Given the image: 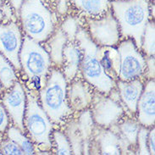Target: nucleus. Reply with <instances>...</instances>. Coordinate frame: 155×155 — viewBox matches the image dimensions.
Returning a JSON list of instances; mask_svg holds the SVG:
<instances>
[{"instance_id":"2","label":"nucleus","mask_w":155,"mask_h":155,"mask_svg":"<svg viewBox=\"0 0 155 155\" xmlns=\"http://www.w3.org/2000/svg\"><path fill=\"white\" fill-rule=\"evenodd\" d=\"M76 42L81 52V67L84 79L97 92L109 94L115 87L116 81L105 74L97 57V46L93 42L86 30L80 27Z\"/></svg>"},{"instance_id":"14","label":"nucleus","mask_w":155,"mask_h":155,"mask_svg":"<svg viewBox=\"0 0 155 155\" xmlns=\"http://www.w3.org/2000/svg\"><path fill=\"white\" fill-rule=\"evenodd\" d=\"M115 86L117 87L118 96L122 104L126 107L130 114H136L139 97L143 90L142 81L140 78L129 81L118 80Z\"/></svg>"},{"instance_id":"16","label":"nucleus","mask_w":155,"mask_h":155,"mask_svg":"<svg viewBox=\"0 0 155 155\" xmlns=\"http://www.w3.org/2000/svg\"><path fill=\"white\" fill-rule=\"evenodd\" d=\"M140 126H141L138 121H135L132 119H126V120H123L119 125L116 124L112 126L115 128V130L111 129V130L117 135L120 139L122 153L130 152V148H137V135Z\"/></svg>"},{"instance_id":"22","label":"nucleus","mask_w":155,"mask_h":155,"mask_svg":"<svg viewBox=\"0 0 155 155\" xmlns=\"http://www.w3.org/2000/svg\"><path fill=\"white\" fill-rule=\"evenodd\" d=\"M16 81L17 76L12 64L0 54V83L2 87L8 89Z\"/></svg>"},{"instance_id":"13","label":"nucleus","mask_w":155,"mask_h":155,"mask_svg":"<svg viewBox=\"0 0 155 155\" xmlns=\"http://www.w3.org/2000/svg\"><path fill=\"white\" fill-rule=\"evenodd\" d=\"M93 93L91 85L81 81H73L67 87L68 103L72 110L81 112L92 104Z\"/></svg>"},{"instance_id":"3","label":"nucleus","mask_w":155,"mask_h":155,"mask_svg":"<svg viewBox=\"0 0 155 155\" xmlns=\"http://www.w3.org/2000/svg\"><path fill=\"white\" fill-rule=\"evenodd\" d=\"M67 81L60 70L49 73L44 87L40 90V104L52 122L59 124L71 114L67 98Z\"/></svg>"},{"instance_id":"15","label":"nucleus","mask_w":155,"mask_h":155,"mask_svg":"<svg viewBox=\"0 0 155 155\" xmlns=\"http://www.w3.org/2000/svg\"><path fill=\"white\" fill-rule=\"evenodd\" d=\"M81 52L77 42H70L64 48L62 66L63 74L67 82H71L76 78L77 72L81 67Z\"/></svg>"},{"instance_id":"33","label":"nucleus","mask_w":155,"mask_h":155,"mask_svg":"<svg viewBox=\"0 0 155 155\" xmlns=\"http://www.w3.org/2000/svg\"><path fill=\"white\" fill-rule=\"evenodd\" d=\"M155 132L154 128L151 127V130L148 132V139H147V146L150 154H154V147H155Z\"/></svg>"},{"instance_id":"17","label":"nucleus","mask_w":155,"mask_h":155,"mask_svg":"<svg viewBox=\"0 0 155 155\" xmlns=\"http://www.w3.org/2000/svg\"><path fill=\"white\" fill-rule=\"evenodd\" d=\"M97 153L101 154H120L121 145L118 136L112 130L99 126V130H94Z\"/></svg>"},{"instance_id":"23","label":"nucleus","mask_w":155,"mask_h":155,"mask_svg":"<svg viewBox=\"0 0 155 155\" xmlns=\"http://www.w3.org/2000/svg\"><path fill=\"white\" fill-rule=\"evenodd\" d=\"M8 137L10 140L16 143L21 147L24 154H33L35 153L33 143L27 138L16 126L10 127L8 130Z\"/></svg>"},{"instance_id":"26","label":"nucleus","mask_w":155,"mask_h":155,"mask_svg":"<svg viewBox=\"0 0 155 155\" xmlns=\"http://www.w3.org/2000/svg\"><path fill=\"white\" fill-rule=\"evenodd\" d=\"M53 137L54 140L56 152L58 154H71V143L69 142L66 135L64 134L61 131L55 130L53 133Z\"/></svg>"},{"instance_id":"9","label":"nucleus","mask_w":155,"mask_h":155,"mask_svg":"<svg viewBox=\"0 0 155 155\" xmlns=\"http://www.w3.org/2000/svg\"><path fill=\"white\" fill-rule=\"evenodd\" d=\"M91 105L93 122L106 129L118 124L124 114V109L119 102L99 92L94 93Z\"/></svg>"},{"instance_id":"30","label":"nucleus","mask_w":155,"mask_h":155,"mask_svg":"<svg viewBox=\"0 0 155 155\" xmlns=\"http://www.w3.org/2000/svg\"><path fill=\"white\" fill-rule=\"evenodd\" d=\"M144 76H147L148 80L154 78V56H147Z\"/></svg>"},{"instance_id":"27","label":"nucleus","mask_w":155,"mask_h":155,"mask_svg":"<svg viewBox=\"0 0 155 155\" xmlns=\"http://www.w3.org/2000/svg\"><path fill=\"white\" fill-rule=\"evenodd\" d=\"M80 28V25L76 18L72 16L67 17L62 24L61 30L65 34L68 41L70 42H76V34Z\"/></svg>"},{"instance_id":"21","label":"nucleus","mask_w":155,"mask_h":155,"mask_svg":"<svg viewBox=\"0 0 155 155\" xmlns=\"http://www.w3.org/2000/svg\"><path fill=\"white\" fill-rule=\"evenodd\" d=\"M76 123H77V126H78V129L82 138L83 147H88L90 138L91 137H92V132H93L92 125L94 123L91 112L87 109L81 111V114H80L79 119Z\"/></svg>"},{"instance_id":"10","label":"nucleus","mask_w":155,"mask_h":155,"mask_svg":"<svg viewBox=\"0 0 155 155\" xmlns=\"http://www.w3.org/2000/svg\"><path fill=\"white\" fill-rule=\"evenodd\" d=\"M22 36L19 25L15 21L0 25V54L8 59L15 70L21 69L20 52Z\"/></svg>"},{"instance_id":"28","label":"nucleus","mask_w":155,"mask_h":155,"mask_svg":"<svg viewBox=\"0 0 155 155\" xmlns=\"http://www.w3.org/2000/svg\"><path fill=\"white\" fill-rule=\"evenodd\" d=\"M148 132L149 130L147 127L141 126L137 135V149L139 154H150L147 146V139H148Z\"/></svg>"},{"instance_id":"20","label":"nucleus","mask_w":155,"mask_h":155,"mask_svg":"<svg viewBox=\"0 0 155 155\" xmlns=\"http://www.w3.org/2000/svg\"><path fill=\"white\" fill-rule=\"evenodd\" d=\"M68 39L61 29L55 31L49 37L48 42V49L49 51L51 61L58 67L62 66L63 62V50Z\"/></svg>"},{"instance_id":"24","label":"nucleus","mask_w":155,"mask_h":155,"mask_svg":"<svg viewBox=\"0 0 155 155\" xmlns=\"http://www.w3.org/2000/svg\"><path fill=\"white\" fill-rule=\"evenodd\" d=\"M67 137L71 143L72 153L81 154L83 153V143L82 138L80 133L76 121L71 122L67 128Z\"/></svg>"},{"instance_id":"12","label":"nucleus","mask_w":155,"mask_h":155,"mask_svg":"<svg viewBox=\"0 0 155 155\" xmlns=\"http://www.w3.org/2000/svg\"><path fill=\"white\" fill-rule=\"evenodd\" d=\"M137 121L141 126L151 128L155 122V83L154 80L147 81L139 97L137 106Z\"/></svg>"},{"instance_id":"25","label":"nucleus","mask_w":155,"mask_h":155,"mask_svg":"<svg viewBox=\"0 0 155 155\" xmlns=\"http://www.w3.org/2000/svg\"><path fill=\"white\" fill-rule=\"evenodd\" d=\"M154 21H149L147 22L143 33L141 47V49H143L145 54L147 56H154Z\"/></svg>"},{"instance_id":"5","label":"nucleus","mask_w":155,"mask_h":155,"mask_svg":"<svg viewBox=\"0 0 155 155\" xmlns=\"http://www.w3.org/2000/svg\"><path fill=\"white\" fill-rule=\"evenodd\" d=\"M26 93L24 124L31 142L42 151H48L52 147L51 134L53 126L50 119L42 109L35 90L25 89Z\"/></svg>"},{"instance_id":"6","label":"nucleus","mask_w":155,"mask_h":155,"mask_svg":"<svg viewBox=\"0 0 155 155\" xmlns=\"http://www.w3.org/2000/svg\"><path fill=\"white\" fill-rule=\"evenodd\" d=\"M19 15L26 36L36 42L46 41L54 31L52 15L41 0H24Z\"/></svg>"},{"instance_id":"35","label":"nucleus","mask_w":155,"mask_h":155,"mask_svg":"<svg viewBox=\"0 0 155 155\" xmlns=\"http://www.w3.org/2000/svg\"><path fill=\"white\" fill-rule=\"evenodd\" d=\"M2 5H3V1L0 0V21H2L4 18H3V15H2V11H1V8H2Z\"/></svg>"},{"instance_id":"4","label":"nucleus","mask_w":155,"mask_h":155,"mask_svg":"<svg viewBox=\"0 0 155 155\" xmlns=\"http://www.w3.org/2000/svg\"><path fill=\"white\" fill-rule=\"evenodd\" d=\"M51 59L48 53L39 42L25 36L20 52V63L32 90L40 91L49 76Z\"/></svg>"},{"instance_id":"29","label":"nucleus","mask_w":155,"mask_h":155,"mask_svg":"<svg viewBox=\"0 0 155 155\" xmlns=\"http://www.w3.org/2000/svg\"><path fill=\"white\" fill-rule=\"evenodd\" d=\"M1 152L4 154H24L21 148L12 140L8 139L1 146Z\"/></svg>"},{"instance_id":"32","label":"nucleus","mask_w":155,"mask_h":155,"mask_svg":"<svg viewBox=\"0 0 155 155\" xmlns=\"http://www.w3.org/2000/svg\"><path fill=\"white\" fill-rule=\"evenodd\" d=\"M1 11H2V15H3V18H5L6 20L8 21H14V14H13V8L10 6V4H3L2 8H1Z\"/></svg>"},{"instance_id":"34","label":"nucleus","mask_w":155,"mask_h":155,"mask_svg":"<svg viewBox=\"0 0 155 155\" xmlns=\"http://www.w3.org/2000/svg\"><path fill=\"white\" fill-rule=\"evenodd\" d=\"M23 2H24V0H8V3L10 4V6L12 7L13 9L17 14L20 13V9H21Z\"/></svg>"},{"instance_id":"7","label":"nucleus","mask_w":155,"mask_h":155,"mask_svg":"<svg viewBox=\"0 0 155 155\" xmlns=\"http://www.w3.org/2000/svg\"><path fill=\"white\" fill-rule=\"evenodd\" d=\"M120 54V71L118 80L129 81L144 75L146 59L131 39H126L118 47Z\"/></svg>"},{"instance_id":"31","label":"nucleus","mask_w":155,"mask_h":155,"mask_svg":"<svg viewBox=\"0 0 155 155\" xmlns=\"http://www.w3.org/2000/svg\"><path fill=\"white\" fill-rule=\"evenodd\" d=\"M8 125V117L7 112L2 104H0V132H4Z\"/></svg>"},{"instance_id":"36","label":"nucleus","mask_w":155,"mask_h":155,"mask_svg":"<svg viewBox=\"0 0 155 155\" xmlns=\"http://www.w3.org/2000/svg\"><path fill=\"white\" fill-rule=\"evenodd\" d=\"M2 89H3V87H2V86H1V83H0V92H2Z\"/></svg>"},{"instance_id":"18","label":"nucleus","mask_w":155,"mask_h":155,"mask_svg":"<svg viewBox=\"0 0 155 155\" xmlns=\"http://www.w3.org/2000/svg\"><path fill=\"white\" fill-rule=\"evenodd\" d=\"M97 57L105 74L114 81H118L120 71V54L117 48L109 46H97Z\"/></svg>"},{"instance_id":"1","label":"nucleus","mask_w":155,"mask_h":155,"mask_svg":"<svg viewBox=\"0 0 155 155\" xmlns=\"http://www.w3.org/2000/svg\"><path fill=\"white\" fill-rule=\"evenodd\" d=\"M110 9L119 25L120 37L133 40L141 50L143 33L150 19L149 0H112Z\"/></svg>"},{"instance_id":"11","label":"nucleus","mask_w":155,"mask_h":155,"mask_svg":"<svg viewBox=\"0 0 155 155\" xmlns=\"http://www.w3.org/2000/svg\"><path fill=\"white\" fill-rule=\"evenodd\" d=\"M3 104L15 126L23 131L25 129L24 116L26 107V93L20 82L16 81L4 93Z\"/></svg>"},{"instance_id":"8","label":"nucleus","mask_w":155,"mask_h":155,"mask_svg":"<svg viewBox=\"0 0 155 155\" xmlns=\"http://www.w3.org/2000/svg\"><path fill=\"white\" fill-rule=\"evenodd\" d=\"M89 36L97 46L114 47L120 40L117 21L109 10L98 19L87 18Z\"/></svg>"},{"instance_id":"19","label":"nucleus","mask_w":155,"mask_h":155,"mask_svg":"<svg viewBox=\"0 0 155 155\" xmlns=\"http://www.w3.org/2000/svg\"><path fill=\"white\" fill-rule=\"evenodd\" d=\"M73 2L87 18L101 17L110 10L109 0H73Z\"/></svg>"}]
</instances>
